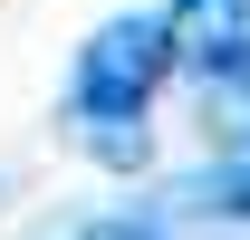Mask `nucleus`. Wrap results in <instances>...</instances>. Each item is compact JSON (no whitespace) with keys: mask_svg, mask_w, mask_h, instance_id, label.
<instances>
[{"mask_svg":"<svg viewBox=\"0 0 250 240\" xmlns=\"http://www.w3.org/2000/svg\"><path fill=\"white\" fill-rule=\"evenodd\" d=\"M173 77V39H164V10H116L106 29L77 48V67H67V116H77V135H87L96 163H116V173H135L145 154H154V87Z\"/></svg>","mask_w":250,"mask_h":240,"instance_id":"nucleus-1","label":"nucleus"},{"mask_svg":"<svg viewBox=\"0 0 250 240\" xmlns=\"http://www.w3.org/2000/svg\"><path fill=\"white\" fill-rule=\"evenodd\" d=\"M164 39L173 67H192L202 87L250 77V0H164Z\"/></svg>","mask_w":250,"mask_h":240,"instance_id":"nucleus-2","label":"nucleus"},{"mask_svg":"<svg viewBox=\"0 0 250 240\" xmlns=\"http://www.w3.org/2000/svg\"><path fill=\"white\" fill-rule=\"evenodd\" d=\"M192 202H202V211H231V221H250V144H241V154H221L212 173L192 182Z\"/></svg>","mask_w":250,"mask_h":240,"instance_id":"nucleus-3","label":"nucleus"},{"mask_svg":"<svg viewBox=\"0 0 250 240\" xmlns=\"http://www.w3.org/2000/svg\"><path fill=\"white\" fill-rule=\"evenodd\" d=\"M67 240H154L145 221H87V231H67Z\"/></svg>","mask_w":250,"mask_h":240,"instance_id":"nucleus-4","label":"nucleus"}]
</instances>
